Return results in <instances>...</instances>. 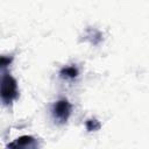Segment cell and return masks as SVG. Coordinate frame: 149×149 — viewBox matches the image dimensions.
I'll return each instance as SVG.
<instances>
[{
    "instance_id": "6da1fadb",
    "label": "cell",
    "mask_w": 149,
    "mask_h": 149,
    "mask_svg": "<svg viewBox=\"0 0 149 149\" xmlns=\"http://www.w3.org/2000/svg\"><path fill=\"white\" fill-rule=\"evenodd\" d=\"M19 95L17 83L8 73H3L1 78V100L3 105H10Z\"/></svg>"
},
{
    "instance_id": "7a4b0ae2",
    "label": "cell",
    "mask_w": 149,
    "mask_h": 149,
    "mask_svg": "<svg viewBox=\"0 0 149 149\" xmlns=\"http://www.w3.org/2000/svg\"><path fill=\"white\" fill-rule=\"evenodd\" d=\"M70 114H71V104L66 99H61L57 102H55L52 107V115L58 123H65Z\"/></svg>"
},
{
    "instance_id": "3957f363",
    "label": "cell",
    "mask_w": 149,
    "mask_h": 149,
    "mask_svg": "<svg viewBox=\"0 0 149 149\" xmlns=\"http://www.w3.org/2000/svg\"><path fill=\"white\" fill-rule=\"evenodd\" d=\"M7 147H12V148H36L37 147V141L28 135L21 136L19 139H16L14 142L9 143Z\"/></svg>"
},
{
    "instance_id": "277c9868",
    "label": "cell",
    "mask_w": 149,
    "mask_h": 149,
    "mask_svg": "<svg viewBox=\"0 0 149 149\" xmlns=\"http://www.w3.org/2000/svg\"><path fill=\"white\" fill-rule=\"evenodd\" d=\"M61 77L63 78H69V79H73L78 76V70L77 68L74 66H66V68H63L59 72Z\"/></svg>"
},
{
    "instance_id": "5b68a950",
    "label": "cell",
    "mask_w": 149,
    "mask_h": 149,
    "mask_svg": "<svg viewBox=\"0 0 149 149\" xmlns=\"http://www.w3.org/2000/svg\"><path fill=\"white\" fill-rule=\"evenodd\" d=\"M86 128L87 130L92 132V130H98L100 128V123L99 121H97L95 119H91V120H87L86 121Z\"/></svg>"
}]
</instances>
